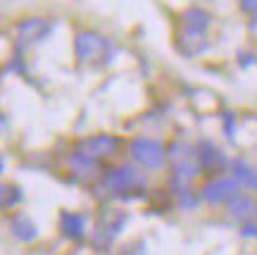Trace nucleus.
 Masks as SVG:
<instances>
[{"label":"nucleus","mask_w":257,"mask_h":255,"mask_svg":"<svg viewBox=\"0 0 257 255\" xmlns=\"http://www.w3.org/2000/svg\"><path fill=\"white\" fill-rule=\"evenodd\" d=\"M121 141L117 136H110V134H95V136H86L81 141H76V153L91 157L95 162L100 160H112L114 155L119 153Z\"/></svg>","instance_id":"obj_5"},{"label":"nucleus","mask_w":257,"mask_h":255,"mask_svg":"<svg viewBox=\"0 0 257 255\" xmlns=\"http://www.w3.org/2000/svg\"><path fill=\"white\" fill-rule=\"evenodd\" d=\"M60 231L69 241H81L86 236V217L76 212H60Z\"/></svg>","instance_id":"obj_14"},{"label":"nucleus","mask_w":257,"mask_h":255,"mask_svg":"<svg viewBox=\"0 0 257 255\" xmlns=\"http://www.w3.org/2000/svg\"><path fill=\"white\" fill-rule=\"evenodd\" d=\"M248 31H250V36H255V38H257V15H255V17H252V19H250Z\"/></svg>","instance_id":"obj_21"},{"label":"nucleus","mask_w":257,"mask_h":255,"mask_svg":"<svg viewBox=\"0 0 257 255\" xmlns=\"http://www.w3.org/2000/svg\"><path fill=\"white\" fill-rule=\"evenodd\" d=\"M128 153L134 157V162L146 169H162L167 162V148L155 138L136 136L128 143Z\"/></svg>","instance_id":"obj_4"},{"label":"nucleus","mask_w":257,"mask_h":255,"mask_svg":"<svg viewBox=\"0 0 257 255\" xmlns=\"http://www.w3.org/2000/svg\"><path fill=\"white\" fill-rule=\"evenodd\" d=\"M179 19H181V29H188V31H195V34H205L212 22V15L202 8H188L181 12Z\"/></svg>","instance_id":"obj_15"},{"label":"nucleus","mask_w":257,"mask_h":255,"mask_svg":"<svg viewBox=\"0 0 257 255\" xmlns=\"http://www.w3.org/2000/svg\"><path fill=\"white\" fill-rule=\"evenodd\" d=\"M74 55L81 64H105L112 57V46L98 31H79L74 38Z\"/></svg>","instance_id":"obj_3"},{"label":"nucleus","mask_w":257,"mask_h":255,"mask_svg":"<svg viewBox=\"0 0 257 255\" xmlns=\"http://www.w3.org/2000/svg\"><path fill=\"white\" fill-rule=\"evenodd\" d=\"M10 231H12V236L19 238L22 243H31V241H36L38 238L36 222L29 217V215H24V212L12 215V219H10Z\"/></svg>","instance_id":"obj_13"},{"label":"nucleus","mask_w":257,"mask_h":255,"mask_svg":"<svg viewBox=\"0 0 257 255\" xmlns=\"http://www.w3.org/2000/svg\"><path fill=\"white\" fill-rule=\"evenodd\" d=\"M243 234H245V236H255L257 238V224H243Z\"/></svg>","instance_id":"obj_20"},{"label":"nucleus","mask_w":257,"mask_h":255,"mask_svg":"<svg viewBox=\"0 0 257 255\" xmlns=\"http://www.w3.org/2000/svg\"><path fill=\"white\" fill-rule=\"evenodd\" d=\"M119 255H146V243L143 241H134L126 248H121Z\"/></svg>","instance_id":"obj_18"},{"label":"nucleus","mask_w":257,"mask_h":255,"mask_svg":"<svg viewBox=\"0 0 257 255\" xmlns=\"http://www.w3.org/2000/svg\"><path fill=\"white\" fill-rule=\"evenodd\" d=\"M126 224V215L124 212H107L105 217L98 222V227L93 231V246L98 248V250H107L112 246V241L117 238L121 229Z\"/></svg>","instance_id":"obj_8"},{"label":"nucleus","mask_w":257,"mask_h":255,"mask_svg":"<svg viewBox=\"0 0 257 255\" xmlns=\"http://www.w3.org/2000/svg\"><path fill=\"white\" fill-rule=\"evenodd\" d=\"M231 172H233V179H238L240 184H245V186L257 191V172L252 167H248L243 160H233L231 162Z\"/></svg>","instance_id":"obj_16"},{"label":"nucleus","mask_w":257,"mask_h":255,"mask_svg":"<svg viewBox=\"0 0 257 255\" xmlns=\"http://www.w3.org/2000/svg\"><path fill=\"white\" fill-rule=\"evenodd\" d=\"M198 162H200V172L205 174H219L231 164L226 160V155L221 153L212 141H200L198 143Z\"/></svg>","instance_id":"obj_9"},{"label":"nucleus","mask_w":257,"mask_h":255,"mask_svg":"<svg viewBox=\"0 0 257 255\" xmlns=\"http://www.w3.org/2000/svg\"><path fill=\"white\" fill-rule=\"evenodd\" d=\"M100 186L112 198H134V196H143L146 177L134 164H117L100 174Z\"/></svg>","instance_id":"obj_1"},{"label":"nucleus","mask_w":257,"mask_h":255,"mask_svg":"<svg viewBox=\"0 0 257 255\" xmlns=\"http://www.w3.org/2000/svg\"><path fill=\"white\" fill-rule=\"evenodd\" d=\"M53 34V22L43 17H31L24 19L17 24V43L22 50H29V48L38 46L41 41H46L48 36Z\"/></svg>","instance_id":"obj_6"},{"label":"nucleus","mask_w":257,"mask_h":255,"mask_svg":"<svg viewBox=\"0 0 257 255\" xmlns=\"http://www.w3.org/2000/svg\"><path fill=\"white\" fill-rule=\"evenodd\" d=\"M22 201V189L15 184H0V210L15 208Z\"/></svg>","instance_id":"obj_17"},{"label":"nucleus","mask_w":257,"mask_h":255,"mask_svg":"<svg viewBox=\"0 0 257 255\" xmlns=\"http://www.w3.org/2000/svg\"><path fill=\"white\" fill-rule=\"evenodd\" d=\"M240 10L255 17L257 15V0H240Z\"/></svg>","instance_id":"obj_19"},{"label":"nucleus","mask_w":257,"mask_h":255,"mask_svg":"<svg viewBox=\"0 0 257 255\" xmlns=\"http://www.w3.org/2000/svg\"><path fill=\"white\" fill-rule=\"evenodd\" d=\"M67 167H69V172H72L74 177H79L81 182H91V179H95L98 172H100V162H95V160H91V157H86V155H81V153L69 155V157H67Z\"/></svg>","instance_id":"obj_12"},{"label":"nucleus","mask_w":257,"mask_h":255,"mask_svg":"<svg viewBox=\"0 0 257 255\" xmlns=\"http://www.w3.org/2000/svg\"><path fill=\"white\" fill-rule=\"evenodd\" d=\"M167 162L172 169V184L174 186H188L200 172L198 148H193L191 143H184V141H176L167 148Z\"/></svg>","instance_id":"obj_2"},{"label":"nucleus","mask_w":257,"mask_h":255,"mask_svg":"<svg viewBox=\"0 0 257 255\" xmlns=\"http://www.w3.org/2000/svg\"><path fill=\"white\" fill-rule=\"evenodd\" d=\"M240 193V182L233 179V177H217V179H210L200 189V196L205 203H212V205H219V203H229L233 196Z\"/></svg>","instance_id":"obj_7"},{"label":"nucleus","mask_w":257,"mask_h":255,"mask_svg":"<svg viewBox=\"0 0 257 255\" xmlns=\"http://www.w3.org/2000/svg\"><path fill=\"white\" fill-rule=\"evenodd\" d=\"M176 50L184 55V57H195L207 50V36L205 34H195L188 29H181L176 34Z\"/></svg>","instance_id":"obj_11"},{"label":"nucleus","mask_w":257,"mask_h":255,"mask_svg":"<svg viewBox=\"0 0 257 255\" xmlns=\"http://www.w3.org/2000/svg\"><path fill=\"white\" fill-rule=\"evenodd\" d=\"M226 212L240 224H257V198L248 193H238L226 203Z\"/></svg>","instance_id":"obj_10"},{"label":"nucleus","mask_w":257,"mask_h":255,"mask_svg":"<svg viewBox=\"0 0 257 255\" xmlns=\"http://www.w3.org/2000/svg\"><path fill=\"white\" fill-rule=\"evenodd\" d=\"M3 169H5V160H3V155H0V174H3Z\"/></svg>","instance_id":"obj_22"}]
</instances>
